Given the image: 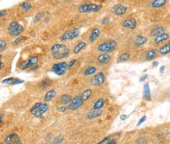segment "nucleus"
I'll return each mask as SVG.
<instances>
[{"label": "nucleus", "instance_id": "f257e3e1", "mask_svg": "<svg viewBox=\"0 0 170 144\" xmlns=\"http://www.w3.org/2000/svg\"><path fill=\"white\" fill-rule=\"evenodd\" d=\"M69 49L64 44H55L50 49L51 56L55 60H61L66 58L69 56Z\"/></svg>", "mask_w": 170, "mask_h": 144}, {"label": "nucleus", "instance_id": "f03ea898", "mask_svg": "<svg viewBox=\"0 0 170 144\" xmlns=\"http://www.w3.org/2000/svg\"><path fill=\"white\" fill-rule=\"evenodd\" d=\"M102 9V4L95 3H85L79 6L78 11L80 13H97Z\"/></svg>", "mask_w": 170, "mask_h": 144}, {"label": "nucleus", "instance_id": "7ed1b4c3", "mask_svg": "<svg viewBox=\"0 0 170 144\" xmlns=\"http://www.w3.org/2000/svg\"><path fill=\"white\" fill-rule=\"evenodd\" d=\"M117 46V42L115 39H109L107 40L103 43H101L100 45H98L97 50L99 52H103V53H111L113 52Z\"/></svg>", "mask_w": 170, "mask_h": 144}, {"label": "nucleus", "instance_id": "20e7f679", "mask_svg": "<svg viewBox=\"0 0 170 144\" xmlns=\"http://www.w3.org/2000/svg\"><path fill=\"white\" fill-rule=\"evenodd\" d=\"M48 109V106L45 102H37L30 108V112L37 118H42Z\"/></svg>", "mask_w": 170, "mask_h": 144}, {"label": "nucleus", "instance_id": "39448f33", "mask_svg": "<svg viewBox=\"0 0 170 144\" xmlns=\"http://www.w3.org/2000/svg\"><path fill=\"white\" fill-rule=\"evenodd\" d=\"M24 31H25V27L19 21H13V22H11L9 25L8 28H7L8 33L10 36H14V37H17V36L20 35Z\"/></svg>", "mask_w": 170, "mask_h": 144}, {"label": "nucleus", "instance_id": "423d86ee", "mask_svg": "<svg viewBox=\"0 0 170 144\" xmlns=\"http://www.w3.org/2000/svg\"><path fill=\"white\" fill-rule=\"evenodd\" d=\"M66 71H67V62H57L53 65V67H51V72L58 76L64 75L66 73Z\"/></svg>", "mask_w": 170, "mask_h": 144}, {"label": "nucleus", "instance_id": "0eeeda50", "mask_svg": "<svg viewBox=\"0 0 170 144\" xmlns=\"http://www.w3.org/2000/svg\"><path fill=\"white\" fill-rule=\"evenodd\" d=\"M79 33H80L79 28L74 27V28H72V30H67V31H66V32H64L61 36L60 39H61V41H63V42H64V41H68V40H73V39L78 38Z\"/></svg>", "mask_w": 170, "mask_h": 144}, {"label": "nucleus", "instance_id": "6e6552de", "mask_svg": "<svg viewBox=\"0 0 170 144\" xmlns=\"http://www.w3.org/2000/svg\"><path fill=\"white\" fill-rule=\"evenodd\" d=\"M38 62V57L37 56H32L29 59H27L25 62H22L19 65V67L21 70H27V69H31L32 67L36 66V64Z\"/></svg>", "mask_w": 170, "mask_h": 144}, {"label": "nucleus", "instance_id": "1a4fd4ad", "mask_svg": "<svg viewBox=\"0 0 170 144\" xmlns=\"http://www.w3.org/2000/svg\"><path fill=\"white\" fill-rule=\"evenodd\" d=\"M83 103H84V101H83L82 96L81 95L80 96H74V97H72L71 102L69 103V105L67 107H68V109L75 111V110L78 109Z\"/></svg>", "mask_w": 170, "mask_h": 144}, {"label": "nucleus", "instance_id": "9d476101", "mask_svg": "<svg viewBox=\"0 0 170 144\" xmlns=\"http://www.w3.org/2000/svg\"><path fill=\"white\" fill-rule=\"evenodd\" d=\"M106 82V75L104 73L100 72L96 74H94L90 80V84L93 86H100Z\"/></svg>", "mask_w": 170, "mask_h": 144}, {"label": "nucleus", "instance_id": "9b49d317", "mask_svg": "<svg viewBox=\"0 0 170 144\" xmlns=\"http://www.w3.org/2000/svg\"><path fill=\"white\" fill-rule=\"evenodd\" d=\"M122 26H123V27L127 28V29H131V30L135 29L137 27V21L134 17L128 18L125 21H124V22L122 23Z\"/></svg>", "mask_w": 170, "mask_h": 144}, {"label": "nucleus", "instance_id": "f8f14e48", "mask_svg": "<svg viewBox=\"0 0 170 144\" xmlns=\"http://www.w3.org/2000/svg\"><path fill=\"white\" fill-rule=\"evenodd\" d=\"M4 143L6 144H21V140L17 133H12L4 139Z\"/></svg>", "mask_w": 170, "mask_h": 144}, {"label": "nucleus", "instance_id": "ddd939ff", "mask_svg": "<svg viewBox=\"0 0 170 144\" xmlns=\"http://www.w3.org/2000/svg\"><path fill=\"white\" fill-rule=\"evenodd\" d=\"M127 10H128V7L123 4H116L112 7V13L115 16H123L127 12Z\"/></svg>", "mask_w": 170, "mask_h": 144}, {"label": "nucleus", "instance_id": "4468645a", "mask_svg": "<svg viewBox=\"0 0 170 144\" xmlns=\"http://www.w3.org/2000/svg\"><path fill=\"white\" fill-rule=\"evenodd\" d=\"M111 57L109 54L107 53H102L97 56V62L99 65H107L111 62Z\"/></svg>", "mask_w": 170, "mask_h": 144}, {"label": "nucleus", "instance_id": "2eb2a0df", "mask_svg": "<svg viewBox=\"0 0 170 144\" xmlns=\"http://www.w3.org/2000/svg\"><path fill=\"white\" fill-rule=\"evenodd\" d=\"M100 29L99 27H94L91 30L90 32V34H89V40L90 43H94L95 42L98 38L100 37Z\"/></svg>", "mask_w": 170, "mask_h": 144}, {"label": "nucleus", "instance_id": "dca6fc26", "mask_svg": "<svg viewBox=\"0 0 170 144\" xmlns=\"http://www.w3.org/2000/svg\"><path fill=\"white\" fill-rule=\"evenodd\" d=\"M143 97L145 101H152V95H151V90H150V85L148 83H145L144 84L143 88Z\"/></svg>", "mask_w": 170, "mask_h": 144}, {"label": "nucleus", "instance_id": "f3484780", "mask_svg": "<svg viewBox=\"0 0 170 144\" xmlns=\"http://www.w3.org/2000/svg\"><path fill=\"white\" fill-rule=\"evenodd\" d=\"M169 38H170V36L169 33H167V32H163V33H162V34H160V35H158V36L155 37L154 43L156 44V45L162 44V42H164V41H166V40L169 39Z\"/></svg>", "mask_w": 170, "mask_h": 144}, {"label": "nucleus", "instance_id": "a211bd4d", "mask_svg": "<svg viewBox=\"0 0 170 144\" xmlns=\"http://www.w3.org/2000/svg\"><path fill=\"white\" fill-rule=\"evenodd\" d=\"M102 110L101 109H100V110H89V111H88L87 112V114H86V116H87V118L89 119H95V118H98V117H100L101 115H102Z\"/></svg>", "mask_w": 170, "mask_h": 144}, {"label": "nucleus", "instance_id": "6ab92c4d", "mask_svg": "<svg viewBox=\"0 0 170 144\" xmlns=\"http://www.w3.org/2000/svg\"><path fill=\"white\" fill-rule=\"evenodd\" d=\"M146 42H147V38H146V37L142 36V35H139V36H137L136 38H135L134 45H135L136 47H139V46H142L143 45H145Z\"/></svg>", "mask_w": 170, "mask_h": 144}, {"label": "nucleus", "instance_id": "aec40b11", "mask_svg": "<svg viewBox=\"0 0 170 144\" xmlns=\"http://www.w3.org/2000/svg\"><path fill=\"white\" fill-rule=\"evenodd\" d=\"M104 105H105V99L100 98L94 101L93 105V109L94 110H100L104 107Z\"/></svg>", "mask_w": 170, "mask_h": 144}, {"label": "nucleus", "instance_id": "412c9836", "mask_svg": "<svg viewBox=\"0 0 170 144\" xmlns=\"http://www.w3.org/2000/svg\"><path fill=\"white\" fill-rule=\"evenodd\" d=\"M56 96V91L55 90H49L48 91L44 96V101L45 102H48V101H51L55 96Z\"/></svg>", "mask_w": 170, "mask_h": 144}, {"label": "nucleus", "instance_id": "4be33fe9", "mask_svg": "<svg viewBox=\"0 0 170 144\" xmlns=\"http://www.w3.org/2000/svg\"><path fill=\"white\" fill-rule=\"evenodd\" d=\"M156 55H157V50L155 49H150L146 55H145V60L146 61H152L154 60L155 58L156 57Z\"/></svg>", "mask_w": 170, "mask_h": 144}, {"label": "nucleus", "instance_id": "5701e85b", "mask_svg": "<svg viewBox=\"0 0 170 144\" xmlns=\"http://www.w3.org/2000/svg\"><path fill=\"white\" fill-rule=\"evenodd\" d=\"M72 99V97L68 94H63L60 97V101L64 106H66V105L68 106L69 103L71 102Z\"/></svg>", "mask_w": 170, "mask_h": 144}, {"label": "nucleus", "instance_id": "b1692460", "mask_svg": "<svg viewBox=\"0 0 170 144\" xmlns=\"http://www.w3.org/2000/svg\"><path fill=\"white\" fill-rule=\"evenodd\" d=\"M167 1L166 0H155L152 3V7L154 9H158V8H162L164 5L167 4Z\"/></svg>", "mask_w": 170, "mask_h": 144}, {"label": "nucleus", "instance_id": "393cba45", "mask_svg": "<svg viewBox=\"0 0 170 144\" xmlns=\"http://www.w3.org/2000/svg\"><path fill=\"white\" fill-rule=\"evenodd\" d=\"M164 32H165V28H164L163 27L159 26V27H154V28L151 31V35L156 37V36H158V35L163 33Z\"/></svg>", "mask_w": 170, "mask_h": 144}, {"label": "nucleus", "instance_id": "a878e982", "mask_svg": "<svg viewBox=\"0 0 170 144\" xmlns=\"http://www.w3.org/2000/svg\"><path fill=\"white\" fill-rule=\"evenodd\" d=\"M129 58H130V54H129L128 52H124V53H123V54L117 58V63H123V62H125L128 61Z\"/></svg>", "mask_w": 170, "mask_h": 144}, {"label": "nucleus", "instance_id": "bb28decb", "mask_svg": "<svg viewBox=\"0 0 170 144\" xmlns=\"http://www.w3.org/2000/svg\"><path fill=\"white\" fill-rule=\"evenodd\" d=\"M86 45H87V44H86L85 42H83V41L79 42L77 45L74 47V49H73V53L77 55V54H78V53H79V52H80L84 48Z\"/></svg>", "mask_w": 170, "mask_h": 144}, {"label": "nucleus", "instance_id": "cd10ccee", "mask_svg": "<svg viewBox=\"0 0 170 144\" xmlns=\"http://www.w3.org/2000/svg\"><path fill=\"white\" fill-rule=\"evenodd\" d=\"M97 71V68L94 66H89L87 67V69L83 72V75L85 76H90L93 75L94 73H95V72Z\"/></svg>", "mask_w": 170, "mask_h": 144}, {"label": "nucleus", "instance_id": "c85d7f7f", "mask_svg": "<svg viewBox=\"0 0 170 144\" xmlns=\"http://www.w3.org/2000/svg\"><path fill=\"white\" fill-rule=\"evenodd\" d=\"M159 53L161 55H167L170 52V42L167 43L166 45H164L163 46H162L161 48L159 49Z\"/></svg>", "mask_w": 170, "mask_h": 144}, {"label": "nucleus", "instance_id": "c756f323", "mask_svg": "<svg viewBox=\"0 0 170 144\" xmlns=\"http://www.w3.org/2000/svg\"><path fill=\"white\" fill-rule=\"evenodd\" d=\"M92 94H93V91H92L91 89H88V90L84 91L81 94V96L83 97V101H88V100L90 98V96H92Z\"/></svg>", "mask_w": 170, "mask_h": 144}, {"label": "nucleus", "instance_id": "7c9ffc66", "mask_svg": "<svg viewBox=\"0 0 170 144\" xmlns=\"http://www.w3.org/2000/svg\"><path fill=\"white\" fill-rule=\"evenodd\" d=\"M52 85V81L48 79H45V80H43L40 84H39V86L41 89H46L48 87H50Z\"/></svg>", "mask_w": 170, "mask_h": 144}, {"label": "nucleus", "instance_id": "2f4dec72", "mask_svg": "<svg viewBox=\"0 0 170 144\" xmlns=\"http://www.w3.org/2000/svg\"><path fill=\"white\" fill-rule=\"evenodd\" d=\"M20 6L23 9L24 12H27L31 8V4L29 2H23L20 4Z\"/></svg>", "mask_w": 170, "mask_h": 144}, {"label": "nucleus", "instance_id": "473e14b6", "mask_svg": "<svg viewBox=\"0 0 170 144\" xmlns=\"http://www.w3.org/2000/svg\"><path fill=\"white\" fill-rule=\"evenodd\" d=\"M64 140V136L63 135H58L53 139V144H61Z\"/></svg>", "mask_w": 170, "mask_h": 144}, {"label": "nucleus", "instance_id": "72a5a7b5", "mask_svg": "<svg viewBox=\"0 0 170 144\" xmlns=\"http://www.w3.org/2000/svg\"><path fill=\"white\" fill-rule=\"evenodd\" d=\"M44 16H45V13H44V12H38L36 16H34V18H33V19H34V20H33L34 22L39 21Z\"/></svg>", "mask_w": 170, "mask_h": 144}, {"label": "nucleus", "instance_id": "f704fd0d", "mask_svg": "<svg viewBox=\"0 0 170 144\" xmlns=\"http://www.w3.org/2000/svg\"><path fill=\"white\" fill-rule=\"evenodd\" d=\"M7 48V43L4 39L0 38V51H3Z\"/></svg>", "mask_w": 170, "mask_h": 144}, {"label": "nucleus", "instance_id": "c9c22d12", "mask_svg": "<svg viewBox=\"0 0 170 144\" xmlns=\"http://www.w3.org/2000/svg\"><path fill=\"white\" fill-rule=\"evenodd\" d=\"M76 62H77V59H72V61H70L69 63H67V70L71 69L74 66V64L76 63Z\"/></svg>", "mask_w": 170, "mask_h": 144}, {"label": "nucleus", "instance_id": "e433bc0d", "mask_svg": "<svg viewBox=\"0 0 170 144\" xmlns=\"http://www.w3.org/2000/svg\"><path fill=\"white\" fill-rule=\"evenodd\" d=\"M15 80V78L14 77H11V78H8V79H5V80H3L2 81V83L3 84H11V83L14 81Z\"/></svg>", "mask_w": 170, "mask_h": 144}, {"label": "nucleus", "instance_id": "4c0bfd02", "mask_svg": "<svg viewBox=\"0 0 170 144\" xmlns=\"http://www.w3.org/2000/svg\"><path fill=\"white\" fill-rule=\"evenodd\" d=\"M67 109H68V107H67V106H64V105H63V106H61V107H59V108H57V110L61 112H66Z\"/></svg>", "mask_w": 170, "mask_h": 144}, {"label": "nucleus", "instance_id": "58836bf2", "mask_svg": "<svg viewBox=\"0 0 170 144\" xmlns=\"http://www.w3.org/2000/svg\"><path fill=\"white\" fill-rule=\"evenodd\" d=\"M111 138V136H107V137H105L104 139H102L100 142H99L98 144H107V142H108V140Z\"/></svg>", "mask_w": 170, "mask_h": 144}, {"label": "nucleus", "instance_id": "ea45409f", "mask_svg": "<svg viewBox=\"0 0 170 144\" xmlns=\"http://www.w3.org/2000/svg\"><path fill=\"white\" fill-rule=\"evenodd\" d=\"M53 138H54V136H53V134H51V133H48V134H47L46 137H45L46 141H48V142H51Z\"/></svg>", "mask_w": 170, "mask_h": 144}, {"label": "nucleus", "instance_id": "a19ab883", "mask_svg": "<svg viewBox=\"0 0 170 144\" xmlns=\"http://www.w3.org/2000/svg\"><path fill=\"white\" fill-rule=\"evenodd\" d=\"M23 38H24L23 37H18L16 39H15V40L12 42V44H13V45H17V44H19V43H20V42L23 39Z\"/></svg>", "mask_w": 170, "mask_h": 144}, {"label": "nucleus", "instance_id": "79ce46f5", "mask_svg": "<svg viewBox=\"0 0 170 144\" xmlns=\"http://www.w3.org/2000/svg\"><path fill=\"white\" fill-rule=\"evenodd\" d=\"M109 22H110V17H105V18L102 20L101 24H102V25H107V24H108Z\"/></svg>", "mask_w": 170, "mask_h": 144}, {"label": "nucleus", "instance_id": "37998d69", "mask_svg": "<svg viewBox=\"0 0 170 144\" xmlns=\"http://www.w3.org/2000/svg\"><path fill=\"white\" fill-rule=\"evenodd\" d=\"M145 120H146V116H143V117L139 119V122L137 123V126H139V125H140L141 124H143Z\"/></svg>", "mask_w": 170, "mask_h": 144}, {"label": "nucleus", "instance_id": "c03bdc74", "mask_svg": "<svg viewBox=\"0 0 170 144\" xmlns=\"http://www.w3.org/2000/svg\"><path fill=\"white\" fill-rule=\"evenodd\" d=\"M107 144H117V141L114 138H112V136H111V138L109 139Z\"/></svg>", "mask_w": 170, "mask_h": 144}, {"label": "nucleus", "instance_id": "a18cd8bd", "mask_svg": "<svg viewBox=\"0 0 170 144\" xmlns=\"http://www.w3.org/2000/svg\"><path fill=\"white\" fill-rule=\"evenodd\" d=\"M147 77H148V75H147V74H144V75H142V76L140 77V79H139V82H143V81H145V80L147 79Z\"/></svg>", "mask_w": 170, "mask_h": 144}, {"label": "nucleus", "instance_id": "49530a36", "mask_svg": "<svg viewBox=\"0 0 170 144\" xmlns=\"http://www.w3.org/2000/svg\"><path fill=\"white\" fill-rule=\"evenodd\" d=\"M6 14H7V10H0V17L5 16Z\"/></svg>", "mask_w": 170, "mask_h": 144}, {"label": "nucleus", "instance_id": "de8ad7c7", "mask_svg": "<svg viewBox=\"0 0 170 144\" xmlns=\"http://www.w3.org/2000/svg\"><path fill=\"white\" fill-rule=\"evenodd\" d=\"M119 119H120L122 121H124V120H126V119H127V116H126V114H122V115H120Z\"/></svg>", "mask_w": 170, "mask_h": 144}, {"label": "nucleus", "instance_id": "09e8293b", "mask_svg": "<svg viewBox=\"0 0 170 144\" xmlns=\"http://www.w3.org/2000/svg\"><path fill=\"white\" fill-rule=\"evenodd\" d=\"M164 71H165V66H162V67H161V68H160V73H162Z\"/></svg>", "mask_w": 170, "mask_h": 144}, {"label": "nucleus", "instance_id": "8fccbe9b", "mask_svg": "<svg viewBox=\"0 0 170 144\" xmlns=\"http://www.w3.org/2000/svg\"><path fill=\"white\" fill-rule=\"evenodd\" d=\"M3 113H1V112H0V125H1L2 122H3Z\"/></svg>", "mask_w": 170, "mask_h": 144}, {"label": "nucleus", "instance_id": "3c124183", "mask_svg": "<svg viewBox=\"0 0 170 144\" xmlns=\"http://www.w3.org/2000/svg\"><path fill=\"white\" fill-rule=\"evenodd\" d=\"M3 65L2 63V56H0V70L3 69Z\"/></svg>", "mask_w": 170, "mask_h": 144}, {"label": "nucleus", "instance_id": "603ef678", "mask_svg": "<svg viewBox=\"0 0 170 144\" xmlns=\"http://www.w3.org/2000/svg\"><path fill=\"white\" fill-rule=\"evenodd\" d=\"M158 62H156V61H155V62H153V63H152V66H153V67H157L158 66Z\"/></svg>", "mask_w": 170, "mask_h": 144}, {"label": "nucleus", "instance_id": "864d4df0", "mask_svg": "<svg viewBox=\"0 0 170 144\" xmlns=\"http://www.w3.org/2000/svg\"><path fill=\"white\" fill-rule=\"evenodd\" d=\"M49 20H50V18H49V17H47L46 21H45V23H47V22H48V21Z\"/></svg>", "mask_w": 170, "mask_h": 144}, {"label": "nucleus", "instance_id": "5fc2aeb1", "mask_svg": "<svg viewBox=\"0 0 170 144\" xmlns=\"http://www.w3.org/2000/svg\"><path fill=\"white\" fill-rule=\"evenodd\" d=\"M42 144H44V143H42Z\"/></svg>", "mask_w": 170, "mask_h": 144}]
</instances>
